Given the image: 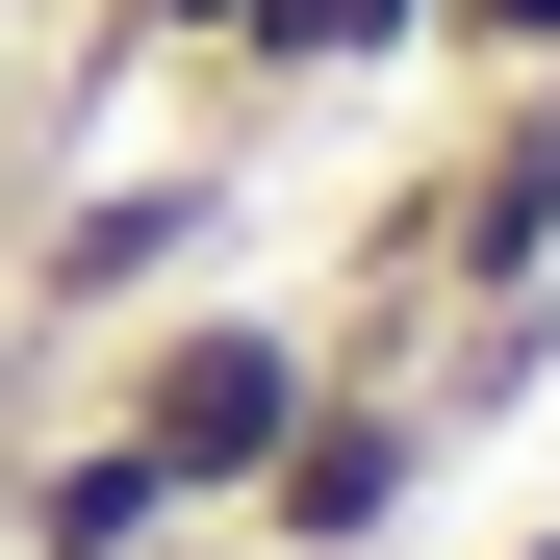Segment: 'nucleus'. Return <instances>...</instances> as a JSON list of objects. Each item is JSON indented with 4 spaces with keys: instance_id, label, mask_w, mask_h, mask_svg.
I'll use <instances>...</instances> for the list:
<instances>
[{
    "instance_id": "1",
    "label": "nucleus",
    "mask_w": 560,
    "mask_h": 560,
    "mask_svg": "<svg viewBox=\"0 0 560 560\" xmlns=\"http://www.w3.org/2000/svg\"><path fill=\"white\" fill-rule=\"evenodd\" d=\"M205 255H230V153H205V128H178V153H77L26 230H0V357L103 383V331L205 306Z\"/></svg>"
},
{
    "instance_id": "2",
    "label": "nucleus",
    "mask_w": 560,
    "mask_h": 560,
    "mask_svg": "<svg viewBox=\"0 0 560 560\" xmlns=\"http://www.w3.org/2000/svg\"><path fill=\"white\" fill-rule=\"evenodd\" d=\"M306 383H331V331H306V306H255V280H205V306L103 331V383H77V408L178 485V535H230V510H255V458L306 433Z\"/></svg>"
},
{
    "instance_id": "3",
    "label": "nucleus",
    "mask_w": 560,
    "mask_h": 560,
    "mask_svg": "<svg viewBox=\"0 0 560 560\" xmlns=\"http://www.w3.org/2000/svg\"><path fill=\"white\" fill-rule=\"evenodd\" d=\"M408 510H433V408H408V383H306V433L255 458L230 560H383Z\"/></svg>"
},
{
    "instance_id": "4",
    "label": "nucleus",
    "mask_w": 560,
    "mask_h": 560,
    "mask_svg": "<svg viewBox=\"0 0 560 560\" xmlns=\"http://www.w3.org/2000/svg\"><path fill=\"white\" fill-rule=\"evenodd\" d=\"M408 51H433V0H255L230 77H205V153H255L280 103H357V77H408Z\"/></svg>"
},
{
    "instance_id": "5",
    "label": "nucleus",
    "mask_w": 560,
    "mask_h": 560,
    "mask_svg": "<svg viewBox=\"0 0 560 560\" xmlns=\"http://www.w3.org/2000/svg\"><path fill=\"white\" fill-rule=\"evenodd\" d=\"M535 383H560V280H535V306H433V357H408V408H433V458H458V433H510Z\"/></svg>"
},
{
    "instance_id": "6",
    "label": "nucleus",
    "mask_w": 560,
    "mask_h": 560,
    "mask_svg": "<svg viewBox=\"0 0 560 560\" xmlns=\"http://www.w3.org/2000/svg\"><path fill=\"white\" fill-rule=\"evenodd\" d=\"M433 77H560V0H433Z\"/></svg>"
},
{
    "instance_id": "7",
    "label": "nucleus",
    "mask_w": 560,
    "mask_h": 560,
    "mask_svg": "<svg viewBox=\"0 0 560 560\" xmlns=\"http://www.w3.org/2000/svg\"><path fill=\"white\" fill-rule=\"evenodd\" d=\"M51 178H77V153H51V103H26V77H0V230H26Z\"/></svg>"
},
{
    "instance_id": "8",
    "label": "nucleus",
    "mask_w": 560,
    "mask_h": 560,
    "mask_svg": "<svg viewBox=\"0 0 560 560\" xmlns=\"http://www.w3.org/2000/svg\"><path fill=\"white\" fill-rule=\"evenodd\" d=\"M510 560H560V510H535V535H510Z\"/></svg>"
}]
</instances>
